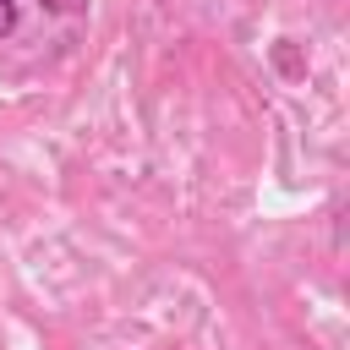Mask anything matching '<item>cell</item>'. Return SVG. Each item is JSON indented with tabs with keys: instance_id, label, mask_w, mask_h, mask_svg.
I'll use <instances>...</instances> for the list:
<instances>
[{
	"instance_id": "6da1fadb",
	"label": "cell",
	"mask_w": 350,
	"mask_h": 350,
	"mask_svg": "<svg viewBox=\"0 0 350 350\" xmlns=\"http://www.w3.org/2000/svg\"><path fill=\"white\" fill-rule=\"evenodd\" d=\"M16 27H22V5L16 0H0V38H11Z\"/></svg>"
},
{
	"instance_id": "7a4b0ae2",
	"label": "cell",
	"mask_w": 350,
	"mask_h": 350,
	"mask_svg": "<svg viewBox=\"0 0 350 350\" xmlns=\"http://www.w3.org/2000/svg\"><path fill=\"white\" fill-rule=\"evenodd\" d=\"M44 11H55V16H71V11H82V0H38Z\"/></svg>"
}]
</instances>
